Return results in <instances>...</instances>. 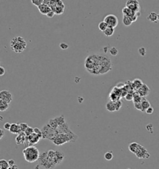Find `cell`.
Returning <instances> with one entry per match:
<instances>
[{"instance_id": "6da1fadb", "label": "cell", "mask_w": 159, "mask_h": 169, "mask_svg": "<svg viewBox=\"0 0 159 169\" xmlns=\"http://www.w3.org/2000/svg\"><path fill=\"white\" fill-rule=\"evenodd\" d=\"M85 67L88 73L93 75H103L112 70V62L108 56L93 54L86 57Z\"/></svg>"}, {"instance_id": "7a4b0ae2", "label": "cell", "mask_w": 159, "mask_h": 169, "mask_svg": "<svg viewBox=\"0 0 159 169\" xmlns=\"http://www.w3.org/2000/svg\"><path fill=\"white\" fill-rule=\"evenodd\" d=\"M65 156L59 151L49 150L40 153L39 159L40 165L45 169H54L63 162Z\"/></svg>"}, {"instance_id": "3957f363", "label": "cell", "mask_w": 159, "mask_h": 169, "mask_svg": "<svg viewBox=\"0 0 159 169\" xmlns=\"http://www.w3.org/2000/svg\"><path fill=\"white\" fill-rule=\"evenodd\" d=\"M78 138V136L72 131L68 134H58L51 141L56 146H62L68 142H76Z\"/></svg>"}, {"instance_id": "277c9868", "label": "cell", "mask_w": 159, "mask_h": 169, "mask_svg": "<svg viewBox=\"0 0 159 169\" xmlns=\"http://www.w3.org/2000/svg\"><path fill=\"white\" fill-rule=\"evenodd\" d=\"M23 154L25 160L29 163H34L39 159L40 153L36 147L30 146L23 149Z\"/></svg>"}, {"instance_id": "5b68a950", "label": "cell", "mask_w": 159, "mask_h": 169, "mask_svg": "<svg viewBox=\"0 0 159 169\" xmlns=\"http://www.w3.org/2000/svg\"><path fill=\"white\" fill-rule=\"evenodd\" d=\"M10 47L14 52L21 53L27 48V43L23 37L18 36L13 38L11 40Z\"/></svg>"}, {"instance_id": "8992f818", "label": "cell", "mask_w": 159, "mask_h": 169, "mask_svg": "<svg viewBox=\"0 0 159 169\" xmlns=\"http://www.w3.org/2000/svg\"><path fill=\"white\" fill-rule=\"evenodd\" d=\"M42 133V139H49L51 141L54 139L55 136L58 134L57 130L52 128L48 123L45 124L42 126L41 129Z\"/></svg>"}, {"instance_id": "52a82bcc", "label": "cell", "mask_w": 159, "mask_h": 169, "mask_svg": "<svg viewBox=\"0 0 159 169\" xmlns=\"http://www.w3.org/2000/svg\"><path fill=\"white\" fill-rule=\"evenodd\" d=\"M49 6L51 7L52 11H53L57 15H61L63 13L65 5L62 1L56 0V1H50Z\"/></svg>"}, {"instance_id": "ba28073f", "label": "cell", "mask_w": 159, "mask_h": 169, "mask_svg": "<svg viewBox=\"0 0 159 169\" xmlns=\"http://www.w3.org/2000/svg\"><path fill=\"white\" fill-rule=\"evenodd\" d=\"M125 7L130 9L133 12H136V14L139 15V16L140 15V5H139V1H137V0L127 1L126 3H125Z\"/></svg>"}, {"instance_id": "9c48e42d", "label": "cell", "mask_w": 159, "mask_h": 169, "mask_svg": "<svg viewBox=\"0 0 159 169\" xmlns=\"http://www.w3.org/2000/svg\"><path fill=\"white\" fill-rule=\"evenodd\" d=\"M106 23L108 24V27H112V28H116L118 26V19L115 15L114 14H108L104 17V20Z\"/></svg>"}, {"instance_id": "30bf717a", "label": "cell", "mask_w": 159, "mask_h": 169, "mask_svg": "<svg viewBox=\"0 0 159 169\" xmlns=\"http://www.w3.org/2000/svg\"><path fill=\"white\" fill-rule=\"evenodd\" d=\"M134 154L139 159H149L150 156L148 151L142 145H140Z\"/></svg>"}, {"instance_id": "8fae6325", "label": "cell", "mask_w": 159, "mask_h": 169, "mask_svg": "<svg viewBox=\"0 0 159 169\" xmlns=\"http://www.w3.org/2000/svg\"><path fill=\"white\" fill-rule=\"evenodd\" d=\"M42 138H40L39 135H37V134L33 133L30 134L29 136H26V143L27 145V147L30 146H33L34 144H37L39 142V141Z\"/></svg>"}, {"instance_id": "7c38bea8", "label": "cell", "mask_w": 159, "mask_h": 169, "mask_svg": "<svg viewBox=\"0 0 159 169\" xmlns=\"http://www.w3.org/2000/svg\"><path fill=\"white\" fill-rule=\"evenodd\" d=\"M0 100L6 102L8 104L10 103L12 100V95L9 91L6 90L1 91L0 92Z\"/></svg>"}, {"instance_id": "4fadbf2b", "label": "cell", "mask_w": 159, "mask_h": 169, "mask_svg": "<svg viewBox=\"0 0 159 169\" xmlns=\"http://www.w3.org/2000/svg\"><path fill=\"white\" fill-rule=\"evenodd\" d=\"M57 133L58 134H68L72 132V130L70 128L68 123H65L62 126H58V128L57 129Z\"/></svg>"}, {"instance_id": "5bb4252c", "label": "cell", "mask_w": 159, "mask_h": 169, "mask_svg": "<svg viewBox=\"0 0 159 169\" xmlns=\"http://www.w3.org/2000/svg\"><path fill=\"white\" fill-rule=\"evenodd\" d=\"M150 88L146 84H144L141 88L138 90L137 92L140 94V96L142 97H145L148 96V95L150 93Z\"/></svg>"}, {"instance_id": "9a60e30c", "label": "cell", "mask_w": 159, "mask_h": 169, "mask_svg": "<svg viewBox=\"0 0 159 169\" xmlns=\"http://www.w3.org/2000/svg\"><path fill=\"white\" fill-rule=\"evenodd\" d=\"M37 8H38L39 11L40 13L43 15H47L49 12L52 11L51 7L44 3L42 4V5L39 6Z\"/></svg>"}, {"instance_id": "2e32d148", "label": "cell", "mask_w": 159, "mask_h": 169, "mask_svg": "<svg viewBox=\"0 0 159 169\" xmlns=\"http://www.w3.org/2000/svg\"><path fill=\"white\" fill-rule=\"evenodd\" d=\"M26 136L24 132H21V133L18 134L16 138V142L18 145L23 144L26 143Z\"/></svg>"}, {"instance_id": "e0dca14e", "label": "cell", "mask_w": 159, "mask_h": 169, "mask_svg": "<svg viewBox=\"0 0 159 169\" xmlns=\"http://www.w3.org/2000/svg\"><path fill=\"white\" fill-rule=\"evenodd\" d=\"M10 133L12 134H19L21 133V130L20 126H19V124L18 123H12L11 126L10 130H9Z\"/></svg>"}, {"instance_id": "ac0fdd59", "label": "cell", "mask_w": 159, "mask_h": 169, "mask_svg": "<svg viewBox=\"0 0 159 169\" xmlns=\"http://www.w3.org/2000/svg\"><path fill=\"white\" fill-rule=\"evenodd\" d=\"M122 12L123 14V16H128V17H130L131 18H132L133 16H134L135 15H137L139 16V15L137 14H136V12H133L132 10H131L130 9H129L127 7H124V8L122 9Z\"/></svg>"}, {"instance_id": "d6986e66", "label": "cell", "mask_w": 159, "mask_h": 169, "mask_svg": "<svg viewBox=\"0 0 159 169\" xmlns=\"http://www.w3.org/2000/svg\"><path fill=\"white\" fill-rule=\"evenodd\" d=\"M132 87H133L134 89L136 90V91H137L144 84L142 81L140 79H135L132 82Z\"/></svg>"}, {"instance_id": "ffe728a7", "label": "cell", "mask_w": 159, "mask_h": 169, "mask_svg": "<svg viewBox=\"0 0 159 169\" xmlns=\"http://www.w3.org/2000/svg\"><path fill=\"white\" fill-rule=\"evenodd\" d=\"M140 144H139V143H137V142H131L129 144V146H128V148H129V151L132 152V153L133 154H135L136 153L137 149L139 148V147L140 146Z\"/></svg>"}, {"instance_id": "44dd1931", "label": "cell", "mask_w": 159, "mask_h": 169, "mask_svg": "<svg viewBox=\"0 0 159 169\" xmlns=\"http://www.w3.org/2000/svg\"><path fill=\"white\" fill-rule=\"evenodd\" d=\"M106 108L107 110L110 112H115L116 110V107H115V103L113 101H109L108 103L106 105Z\"/></svg>"}, {"instance_id": "7402d4cb", "label": "cell", "mask_w": 159, "mask_h": 169, "mask_svg": "<svg viewBox=\"0 0 159 169\" xmlns=\"http://www.w3.org/2000/svg\"><path fill=\"white\" fill-rule=\"evenodd\" d=\"M147 19L150 22L156 23L157 20H158V16H157V14L154 12H150V13H149V15H148Z\"/></svg>"}, {"instance_id": "603a6c76", "label": "cell", "mask_w": 159, "mask_h": 169, "mask_svg": "<svg viewBox=\"0 0 159 169\" xmlns=\"http://www.w3.org/2000/svg\"><path fill=\"white\" fill-rule=\"evenodd\" d=\"M133 23L132 19L130 17H128V16H123V18H122V23L126 27L128 26H130L132 23Z\"/></svg>"}, {"instance_id": "cb8c5ba5", "label": "cell", "mask_w": 159, "mask_h": 169, "mask_svg": "<svg viewBox=\"0 0 159 169\" xmlns=\"http://www.w3.org/2000/svg\"><path fill=\"white\" fill-rule=\"evenodd\" d=\"M48 124L52 128L55 129V130H57V129L58 128V126H59L58 123L57 122L56 120L55 119V118H54L50 119L49 121L48 122Z\"/></svg>"}, {"instance_id": "d4e9b609", "label": "cell", "mask_w": 159, "mask_h": 169, "mask_svg": "<svg viewBox=\"0 0 159 169\" xmlns=\"http://www.w3.org/2000/svg\"><path fill=\"white\" fill-rule=\"evenodd\" d=\"M55 119L56 120L57 122V123H58V126H60L63 125V124H64L65 123H66L65 117H64L63 115H62L55 117Z\"/></svg>"}, {"instance_id": "484cf974", "label": "cell", "mask_w": 159, "mask_h": 169, "mask_svg": "<svg viewBox=\"0 0 159 169\" xmlns=\"http://www.w3.org/2000/svg\"><path fill=\"white\" fill-rule=\"evenodd\" d=\"M142 103V112H146V110H147V109H149V107H151V105H150V103L147 100V99H145L143 101L141 102Z\"/></svg>"}, {"instance_id": "4316f807", "label": "cell", "mask_w": 159, "mask_h": 169, "mask_svg": "<svg viewBox=\"0 0 159 169\" xmlns=\"http://www.w3.org/2000/svg\"><path fill=\"white\" fill-rule=\"evenodd\" d=\"M9 165L8 161H7L5 159H1L0 160V168L1 169H9Z\"/></svg>"}, {"instance_id": "83f0119b", "label": "cell", "mask_w": 159, "mask_h": 169, "mask_svg": "<svg viewBox=\"0 0 159 169\" xmlns=\"http://www.w3.org/2000/svg\"><path fill=\"white\" fill-rule=\"evenodd\" d=\"M8 108H9V104L6 102L0 100V111L1 112L6 111L8 110Z\"/></svg>"}, {"instance_id": "f1b7e54d", "label": "cell", "mask_w": 159, "mask_h": 169, "mask_svg": "<svg viewBox=\"0 0 159 169\" xmlns=\"http://www.w3.org/2000/svg\"><path fill=\"white\" fill-rule=\"evenodd\" d=\"M114 33V29L112 28V27H108L106 29V30L103 32V34H104V35L106 36V37H111Z\"/></svg>"}, {"instance_id": "f546056e", "label": "cell", "mask_w": 159, "mask_h": 169, "mask_svg": "<svg viewBox=\"0 0 159 169\" xmlns=\"http://www.w3.org/2000/svg\"><path fill=\"white\" fill-rule=\"evenodd\" d=\"M108 24H107L104 21L101 22V23L98 24L99 29H100V31L103 32H104L106 30V29L108 28Z\"/></svg>"}, {"instance_id": "4dcf8cb0", "label": "cell", "mask_w": 159, "mask_h": 169, "mask_svg": "<svg viewBox=\"0 0 159 169\" xmlns=\"http://www.w3.org/2000/svg\"><path fill=\"white\" fill-rule=\"evenodd\" d=\"M104 159L106 160H111L113 158V154L112 151H108L105 153L104 156Z\"/></svg>"}, {"instance_id": "1f68e13d", "label": "cell", "mask_w": 159, "mask_h": 169, "mask_svg": "<svg viewBox=\"0 0 159 169\" xmlns=\"http://www.w3.org/2000/svg\"><path fill=\"white\" fill-rule=\"evenodd\" d=\"M109 53L111 56H117L118 54V50L116 47H111L109 50Z\"/></svg>"}, {"instance_id": "d6a6232c", "label": "cell", "mask_w": 159, "mask_h": 169, "mask_svg": "<svg viewBox=\"0 0 159 169\" xmlns=\"http://www.w3.org/2000/svg\"><path fill=\"white\" fill-rule=\"evenodd\" d=\"M24 133L25 134H26V136H30V134L34 133V128H32V127L29 126L28 128H27V130H26V131H25Z\"/></svg>"}, {"instance_id": "836d02e7", "label": "cell", "mask_w": 159, "mask_h": 169, "mask_svg": "<svg viewBox=\"0 0 159 169\" xmlns=\"http://www.w3.org/2000/svg\"><path fill=\"white\" fill-rule=\"evenodd\" d=\"M30 1L34 6H37V8L44 3V0H31Z\"/></svg>"}, {"instance_id": "e575fe53", "label": "cell", "mask_w": 159, "mask_h": 169, "mask_svg": "<svg viewBox=\"0 0 159 169\" xmlns=\"http://www.w3.org/2000/svg\"><path fill=\"white\" fill-rule=\"evenodd\" d=\"M138 52H139V55L141 56H145L147 53V51L144 47H140L138 50Z\"/></svg>"}, {"instance_id": "d590c367", "label": "cell", "mask_w": 159, "mask_h": 169, "mask_svg": "<svg viewBox=\"0 0 159 169\" xmlns=\"http://www.w3.org/2000/svg\"><path fill=\"white\" fill-rule=\"evenodd\" d=\"M114 103H115V107H116V111H118L120 109H121V107H122V102L121 100H118L116 101V102H114Z\"/></svg>"}, {"instance_id": "8d00e7d4", "label": "cell", "mask_w": 159, "mask_h": 169, "mask_svg": "<svg viewBox=\"0 0 159 169\" xmlns=\"http://www.w3.org/2000/svg\"><path fill=\"white\" fill-rule=\"evenodd\" d=\"M19 126H20L21 132H24V131L27 130V128H28L29 126L27 123H19Z\"/></svg>"}, {"instance_id": "74e56055", "label": "cell", "mask_w": 159, "mask_h": 169, "mask_svg": "<svg viewBox=\"0 0 159 169\" xmlns=\"http://www.w3.org/2000/svg\"><path fill=\"white\" fill-rule=\"evenodd\" d=\"M125 99L128 101H132L134 99V95L133 93H128L125 95Z\"/></svg>"}, {"instance_id": "f35d334b", "label": "cell", "mask_w": 159, "mask_h": 169, "mask_svg": "<svg viewBox=\"0 0 159 169\" xmlns=\"http://www.w3.org/2000/svg\"><path fill=\"white\" fill-rule=\"evenodd\" d=\"M134 108L137 109V110L141 111L142 112V103H134Z\"/></svg>"}, {"instance_id": "ab89813d", "label": "cell", "mask_w": 159, "mask_h": 169, "mask_svg": "<svg viewBox=\"0 0 159 169\" xmlns=\"http://www.w3.org/2000/svg\"><path fill=\"white\" fill-rule=\"evenodd\" d=\"M59 46L60 47L61 49H62V50H67L69 48V45H68V44L65 42L60 43L59 45Z\"/></svg>"}, {"instance_id": "60d3db41", "label": "cell", "mask_w": 159, "mask_h": 169, "mask_svg": "<svg viewBox=\"0 0 159 169\" xmlns=\"http://www.w3.org/2000/svg\"><path fill=\"white\" fill-rule=\"evenodd\" d=\"M34 133H35L37 134V135L39 136L40 138L42 139V133L41 130H40V129H39L38 128H34Z\"/></svg>"}, {"instance_id": "b9f144b4", "label": "cell", "mask_w": 159, "mask_h": 169, "mask_svg": "<svg viewBox=\"0 0 159 169\" xmlns=\"http://www.w3.org/2000/svg\"><path fill=\"white\" fill-rule=\"evenodd\" d=\"M146 129L150 133H153V125L152 124H148L147 126H146Z\"/></svg>"}, {"instance_id": "7bdbcfd3", "label": "cell", "mask_w": 159, "mask_h": 169, "mask_svg": "<svg viewBox=\"0 0 159 169\" xmlns=\"http://www.w3.org/2000/svg\"><path fill=\"white\" fill-rule=\"evenodd\" d=\"M153 111H154L153 108L152 107H149V109H147V110H146V113L148 115H151L153 113Z\"/></svg>"}, {"instance_id": "ee69618b", "label": "cell", "mask_w": 159, "mask_h": 169, "mask_svg": "<svg viewBox=\"0 0 159 169\" xmlns=\"http://www.w3.org/2000/svg\"><path fill=\"white\" fill-rule=\"evenodd\" d=\"M11 126V124H10V123L8 122L5 123V124H4V128L6 130H8V131H9Z\"/></svg>"}, {"instance_id": "f6af8a7d", "label": "cell", "mask_w": 159, "mask_h": 169, "mask_svg": "<svg viewBox=\"0 0 159 169\" xmlns=\"http://www.w3.org/2000/svg\"><path fill=\"white\" fill-rule=\"evenodd\" d=\"M55 15V12L53 11H51L49 12L46 16H47V17L48 18H52Z\"/></svg>"}, {"instance_id": "bcb514c9", "label": "cell", "mask_w": 159, "mask_h": 169, "mask_svg": "<svg viewBox=\"0 0 159 169\" xmlns=\"http://www.w3.org/2000/svg\"><path fill=\"white\" fill-rule=\"evenodd\" d=\"M5 73H6L5 69L3 66H0V76H3L5 74Z\"/></svg>"}, {"instance_id": "7dc6e473", "label": "cell", "mask_w": 159, "mask_h": 169, "mask_svg": "<svg viewBox=\"0 0 159 169\" xmlns=\"http://www.w3.org/2000/svg\"><path fill=\"white\" fill-rule=\"evenodd\" d=\"M8 163H9V165L10 167L15 165V161L14 160H12V159H10V160H8Z\"/></svg>"}, {"instance_id": "c3c4849f", "label": "cell", "mask_w": 159, "mask_h": 169, "mask_svg": "<svg viewBox=\"0 0 159 169\" xmlns=\"http://www.w3.org/2000/svg\"><path fill=\"white\" fill-rule=\"evenodd\" d=\"M9 169H19V167H18V166L17 165H14L12 166H11V167H9Z\"/></svg>"}, {"instance_id": "681fc988", "label": "cell", "mask_w": 159, "mask_h": 169, "mask_svg": "<svg viewBox=\"0 0 159 169\" xmlns=\"http://www.w3.org/2000/svg\"><path fill=\"white\" fill-rule=\"evenodd\" d=\"M0 131H1V136H0V139H2L3 137L4 136V131L2 130V129H1V130H0Z\"/></svg>"}, {"instance_id": "f907efd6", "label": "cell", "mask_w": 159, "mask_h": 169, "mask_svg": "<svg viewBox=\"0 0 159 169\" xmlns=\"http://www.w3.org/2000/svg\"><path fill=\"white\" fill-rule=\"evenodd\" d=\"M157 16H158V20H159V13L157 14Z\"/></svg>"}, {"instance_id": "816d5d0a", "label": "cell", "mask_w": 159, "mask_h": 169, "mask_svg": "<svg viewBox=\"0 0 159 169\" xmlns=\"http://www.w3.org/2000/svg\"><path fill=\"white\" fill-rule=\"evenodd\" d=\"M128 169H129V168H128Z\"/></svg>"}]
</instances>
